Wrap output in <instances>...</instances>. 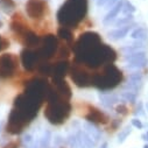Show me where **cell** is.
Returning <instances> with one entry per match:
<instances>
[{"instance_id":"obj_1","label":"cell","mask_w":148,"mask_h":148,"mask_svg":"<svg viewBox=\"0 0 148 148\" xmlns=\"http://www.w3.org/2000/svg\"><path fill=\"white\" fill-rule=\"evenodd\" d=\"M43 100L36 99L25 92L20 93L14 99V105L8 116L6 131L10 134H20L26 126L38 116Z\"/></svg>"},{"instance_id":"obj_2","label":"cell","mask_w":148,"mask_h":148,"mask_svg":"<svg viewBox=\"0 0 148 148\" xmlns=\"http://www.w3.org/2000/svg\"><path fill=\"white\" fill-rule=\"evenodd\" d=\"M71 113V104L68 99L57 93L54 86H49L47 93V106L45 108V117L53 125L63 124Z\"/></svg>"},{"instance_id":"obj_3","label":"cell","mask_w":148,"mask_h":148,"mask_svg":"<svg viewBox=\"0 0 148 148\" xmlns=\"http://www.w3.org/2000/svg\"><path fill=\"white\" fill-rule=\"evenodd\" d=\"M88 0H66L57 12V21L62 27L75 28L86 15Z\"/></svg>"},{"instance_id":"obj_4","label":"cell","mask_w":148,"mask_h":148,"mask_svg":"<svg viewBox=\"0 0 148 148\" xmlns=\"http://www.w3.org/2000/svg\"><path fill=\"white\" fill-rule=\"evenodd\" d=\"M121 79L123 72L114 64H107L101 72L93 73L92 86L97 88L100 91L112 90L119 85Z\"/></svg>"},{"instance_id":"obj_5","label":"cell","mask_w":148,"mask_h":148,"mask_svg":"<svg viewBox=\"0 0 148 148\" xmlns=\"http://www.w3.org/2000/svg\"><path fill=\"white\" fill-rule=\"evenodd\" d=\"M101 43H103L101 38L99 36L98 33H96V32H85V33H83L78 38V40L72 46V49H73V51H75V57L81 56V55L97 48Z\"/></svg>"},{"instance_id":"obj_6","label":"cell","mask_w":148,"mask_h":148,"mask_svg":"<svg viewBox=\"0 0 148 148\" xmlns=\"http://www.w3.org/2000/svg\"><path fill=\"white\" fill-rule=\"evenodd\" d=\"M71 79L78 88H89L92 86V78H93V73L88 72L83 64H79L75 62V64L72 65L71 71Z\"/></svg>"},{"instance_id":"obj_7","label":"cell","mask_w":148,"mask_h":148,"mask_svg":"<svg viewBox=\"0 0 148 148\" xmlns=\"http://www.w3.org/2000/svg\"><path fill=\"white\" fill-rule=\"evenodd\" d=\"M19 68L18 57L14 54H4L0 56V79L10 78L15 75Z\"/></svg>"},{"instance_id":"obj_8","label":"cell","mask_w":148,"mask_h":148,"mask_svg":"<svg viewBox=\"0 0 148 148\" xmlns=\"http://www.w3.org/2000/svg\"><path fill=\"white\" fill-rule=\"evenodd\" d=\"M58 48V41L56 39V36L53 34H48L41 40L40 48L38 49V53L41 57V61H48L51 58Z\"/></svg>"},{"instance_id":"obj_9","label":"cell","mask_w":148,"mask_h":148,"mask_svg":"<svg viewBox=\"0 0 148 148\" xmlns=\"http://www.w3.org/2000/svg\"><path fill=\"white\" fill-rule=\"evenodd\" d=\"M21 62H22V65L23 68L27 70V71H33L35 70V68L40 65L41 63V57L38 53V50H33V49H29V48H25L21 50Z\"/></svg>"},{"instance_id":"obj_10","label":"cell","mask_w":148,"mask_h":148,"mask_svg":"<svg viewBox=\"0 0 148 148\" xmlns=\"http://www.w3.org/2000/svg\"><path fill=\"white\" fill-rule=\"evenodd\" d=\"M47 11V3L45 0H28L26 3V12L32 19H41Z\"/></svg>"},{"instance_id":"obj_11","label":"cell","mask_w":148,"mask_h":148,"mask_svg":"<svg viewBox=\"0 0 148 148\" xmlns=\"http://www.w3.org/2000/svg\"><path fill=\"white\" fill-rule=\"evenodd\" d=\"M11 29L16 35V39H19L20 36H22L29 28H28V25L25 22V20L22 19V16L20 14H14L13 19L11 21Z\"/></svg>"},{"instance_id":"obj_12","label":"cell","mask_w":148,"mask_h":148,"mask_svg":"<svg viewBox=\"0 0 148 148\" xmlns=\"http://www.w3.org/2000/svg\"><path fill=\"white\" fill-rule=\"evenodd\" d=\"M18 40H19V42H21L27 48H33V47L41 45V39L30 29H28L22 36H20Z\"/></svg>"},{"instance_id":"obj_13","label":"cell","mask_w":148,"mask_h":148,"mask_svg":"<svg viewBox=\"0 0 148 148\" xmlns=\"http://www.w3.org/2000/svg\"><path fill=\"white\" fill-rule=\"evenodd\" d=\"M85 119L88 121H91V123H97V124H106L108 121V117L101 112V111H99L98 108L96 107H90L89 110V113L85 114Z\"/></svg>"},{"instance_id":"obj_14","label":"cell","mask_w":148,"mask_h":148,"mask_svg":"<svg viewBox=\"0 0 148 148\" xmlns=\"http://www.w3.org/2000/svg\"><path fill=\"white\" fill-rule=\"evenodd\" d=\"M68 71H69V62L68 61L62 60V61L53 64V71H51L53 79H63Z\"/></svg>"},{"instance_id":"obj_15","label":"cell","mask_w":148,"mask_h":148,"mask_svg":"<svg viewBox=\"0 0 148 148\" xmlns=\"http://www.w3.org/2000/svg\"><path fill=\"white\" fill-rule=\"evenodd\" d=\"M53 86L60 96L70 100L71 95H72L71 93V88L69 86V84L64 79H53Z\"/></svg>"},{"instance_id":"obj_16","label":"cell","mask_w":148,"mask_h":148,"mask_svg":"<svg viewBox=\"0 0 148 148\" xmlns=\"http://www.w3.org/2000/svg\"><path fill=\"white\" fill-rule=\"evenodd\" d=\"M134 26H135V23H134V22H132V23H130V25H127V26H125V27L116 28V29H113V30L108 32V34H107V35H108V38H110L111 40H113V41L120 40V39L125 38V36L128 34V32H130Z\"/></svg>"},{"instance_id":"obj_17","label":"cell","mask_w":148,"mask_h":148,"mask_svg":"<svg viewBox=\"0 0 148 148\" xmlns=\"http://www.w3.org/2000/svg\"><path fill=\"white\" fill-rule=\"evenodd\" d=\"M142 81V76L139 72H133L128 78V82L124 85V90H130L133 92H136L139 90V86L141 84Z\"/></svg>"},{"instance_id":"obj_18","label":"cell","mask_w":148,"mask_h":148,"mask_svg":"<svg viewBox=\"0 0 148 148\" xmlns=\"http://www.w3.org/2000/svg\"><path fill=\"white\" fill-rule=\"evenodd\" d=\"M99 101L105 108H112L117 103H119V97L113 93H100Z\"/></svg>"},{"instance_id":"obj_19","label":"cell","mask_w":148,"mask_h":148,"mask_svg":"<svg viewBox=\"0 0 148 148\" xmlns=\"http://www.w3.org/2000/svg\"><path fill=\"white\" fill-rule=\"evenodd\" d=\"M123 5H124V0H120V1H119L116 6H113L112 8L108 11V13L105 15V18H104V20H103L104 25H111V22H112L114 19H117L118 14H119V13L121 12V10H123Z\"/></svg>"},{"instance_id":"obj_20","label":"cell","mask_w":148,"mask_h":148,"mask_svg":"<svg viewBox=\"0 0 148 148\" xmlns=\"http://www.w3.org/2000/svg\"><path fill=\"white\" fill-rule=\"evenodd\" d=\"M76 134H77V138H78L79 148H93L96 146V141H93L84 131L78 130Z\"/></svg>"},{"instance_id":"obj_21","label":"cell","mask_w":148,"mask_h":148,"mask_svg":"<svg viewBox=\"0 0 148 148\" xmlns=\"http://www.w3.org/2000/svg\"><path fill=\"white\" fill-rule=\"evenodd\" d=\"M125 62L127 64H131V63H141V62H148V61L146 57V53L143 50H139V51H134L132 54L125 55Z\"/></svg>"},{"instance_id":"obj_22","label":"cell","mask_w":148,"mask_h":148,"mask_svg":"<svg viewBox=\"0 0 148 148\" xmlns=\"http://www.w3.org/2000/svg\"><path fill=\"white\" fill-rule=\"evenodd\" d=\"M83 131L93 140V141H99V139H100V131L98 130V128H96L93 125H91L90 123H84L83 124Z\"/></svg>"},{"instance_id":"obj_23","label":"cell","mask_w":148,"mask_h":148,"mask_svg":"<svg viewBox=\"0 0 148 148\" xmlns=\"http://www.w3.org/2000/svg\"><path fill=\"white\" fill-rule=\"evenodd\" d=\"M145 47H146L145 41L135 40V42H133L132 45H130V46H126V47L121 48V53H124L125 55H128V54H132V53H134V51L142 50V49H145Z\"/></svg>"},{"instance_id":"obj_24","label":"cell","mask_w":148,"mask_h":148,"mask_svg":"<svg viewBox=\"0 0 148 148\" xmlns=\"http://www.w3.org/2000/svg\"><path fill=\"white\" fill-rule=\"evenodd\" d=\"M57 35L60 36V38L64 41H66L69 45L72 43L73 41V35L71 33V30L69 28H65V27H60L58 30H57Z\"/></svg>"},{"instance_id":"obj_25","label":"cell","mask_w":148,"mask_h":148,"mask_svg":"<svg viewBox=\"0 0 148 148\" xmlns=\"http://www.w3.org/2000/svg\"><path fill=\"white\" fill-rule=\"evenodd\" d=\"M131 38L133 40H139V41H145L147 39V30L142 27H138L135 28L132 33H131Z\"/></svg>"},{"instance_id":"obj_26","label":"cell","mask_w":148,"mask_h":148,"mask_svg":"<svg viewBox=\"0 0 148 148\" xmlns=\"http://www.w3.org/2000/svg\"><path fill=\"white\" fill-rule=\"evenodd\" d=\"M132 22H133V14H128V15H125L124 18H117V20L113 22V25H114V27L120 28V27H125Z\"/></svg>"},{"instance_id":"obj_27","label":"cell","mask_w":148,"mask_h":148,"mask_svg":"<svg viewBox=\"0 0 148 148\" xmlns=\"http://www.w3.org/2000/svg\"><path fill=\"white\" fill-rule=\"evenodd\" d=\"M120 97L123 100H125L127 103H134L136 99V92H133L130 90H123L120 92Z\"/></svg>"},{"instance_id":"obj_28","label":"cell","mask_w":148,"mask_h":148,"mask_svg":"<svg viewBox=\"0 0 148 148\" xmlns=\"http://www.w3.org/2000/svg\"><path fill=\"white\" fill-rule=\"evenodd\" d=\"M39 71L42 73V75L50 76L51 71H53V64H50L48 62H41L39 65Z\"/></svg>"},{"instance_id":"obj_29","label":"cell","mask_w":148,"mask_h":148,"mask_svg":"<svg viewBox=\"0 0 148 148\" xmlns=\"http://www.w3.org/2000/svg\"><path fill=\"white\" fill-rule=\"evenodd\" d=\"M0 8L8 13L11 10L15 8V3L13 0H0Z\"/></svg>"},{"instance_id":"obj_30","label":"cell","mask_w":148,"mask_h":148,"mask_svg":"<svg viewBox=\"0 0 148 148\" xmlns=\"http://www.w3.org/2000/svg\"><path fill=\"white\" fill-rule=\"evenodd\" d=\"M134 12H135V7L130 1H126V0H124V5H123L121 13L124 15H128V14H133Z\"/></svg>"},{"instance_id":"obj_31","label":"cell","mask_w":148,"mask_h":148,"mask_svg":"<svg viewBox=\"0 0 148 148\" xmlns=\"http://www.w3.org/2000/svg\"><path fill=\"white\" fill-rule=\"evenodd\" d=\"M49 142H50V132H46L43 138L40 140V146L42 148H48Z\"/></svg>"},{"instance_id":"obj_32","label":"cell","mask_w":148,"mask_h":148,"mask_svg":"<svg viewBox=\"0 0 148 148\" xmlns=\"http://www.w3.org/2000/svg\"><path fill=\"white\" fill-rule=\"evenodd\" d=\"M131 126H127V127H125L121 132H120V134H119V142H124L125 140H126V138L130 135V133H131Z\"/></svg>"},{"instance_id":"obj_33","label":"cell","mask_w":148,"mask_h":148,"mask_svg":"<svg viewBox=\"0 0 148 148\" xmlns=\"http://www.w3.org/2000/svg\"><path fill=\"white\" fill-rule=\"evenodd\" d=\"M146 64H147V62H141V63H131V64H127V65H126V68H127L128 70L136 71V70H139V69L143 68Z\"/></svg>"},{"instance_id":"obj_34","label":"cell","mask_w":148,"mask_h":148,"mask_svg":"<svg viewBox=\"0 0 148 148\" xmlns=\"http://www.w3.org/2000/svg\"><path fill=\"white\" fill-rule=\"evenodd\" d=\"M57 55H60L62 58H64V57H68V56H69V50H68V48H66L65 46H62V47L60 48V50H58Z\"/></svg>"},{"instance_id":"obj_35","label":"cell","mask_w":148,"mask_h":148,"mask_svg":"<svg viewBox=\"0 0 148 148\" xmlns=\"http://www.w3.org/2000/svg\"><path fill=\"white\" fill-rule=\"evenodd\" d=\"M119 1H120V0H108V1L106 3V5H105L104 7H105L106 10H108V11H110V10L112 8L113 6H116V5H117Z\"/></svg>"},{"instance_id":"obj_36","label":"cell","mask_w":148,"mask_h":148,"mask_svg":"<svg viewBox=\"0 0 148 148\" xmlns=\"http://www.w3.org/2000/svg\"><path fill=\"white\" fill-rule=\"evenodd\" d=\"M116 111H117V113H119V114H126L127 113V107L125 105H118L116 107Z\"/></svg>"},{"instance_id":"obj_37","label":"cell","mask_w":148,"mask_h":148,"mask_svg":"<svg viewBox=\"0 0 148 148\" xmlns=\"http://www.w3.org/2000/svg\"><path fill=\"white\" fill-rule=\"evenodd\" d=\"M10 46V42L6 40V39H3L1 36H0V50H3L5 48H7Z\"/></svg>"},{"instance_id":"obj_38","label":"cell","mask_w":148,"mask_h":148,"mask_svg":"<svg viewBox=\"0 0 148 148\" xmlns=\"http://www.w3.org/2000/svg\"><path fill=\"white\" fill-rule=\"evenodd\" d=\"M132 125L134 126V127H136V128H142L143 127V125H142V123H141V120H139L138 118H134V119H132Z\"/></svg>"},{"instance_id":"obj_39","label":"cell","mask_w":148,"mask_h":148,"mask_svg":"<svg viewBox=\"0 0 148 148\" xmlns=\"http://www.w3.org/2000/svg\"><path fill=\"white\" fill-rule=\"evenodd\" d=\"M19 141H12V142H8L7 145H5L3 148H19Z\"/></svg>"},{"instance_id":"obj_40","label":"cell","mask_w":148,"mask_h":148,"mask_svg":"<svg viewBox=\"0 0 148 148\" xmlns=\"http://www.w3.org/2000/svg\"><path fill=\"white\" fill-rule=\"evenodd\" d=\"M95 1H96L97 7H101V6H105L106 5V3L108 1V0H95Z\"/></svg>"},{"instance_id":"obj_41","label":"cell","mask_w":148,"mask_h":148,"mask_svg":"<svg viewBox=\"0 0 148 148\" xmlns=\"http://www.w3.org/2000/svg\"><path fill=\"white\" fill-rule=\"evenodd\" d=\"M25 142H26L27 145H30V143L33 142V136H32L30 134L26 135V136H25Z\"/></svg>"},{"instance_id":"obj_42","label":"cell","mask_w":148,"mask_h":148,"mask_svg":"<svg viewBox=\"0 0 148 148\" xmlns=\"http://www.w3.org/2000/svg\"><path fill=\"white\" fill-rule=\"evenodd\" d=\"M136 114H145V112H143V107H142V104H141V103H139L138 111H136Z\"/></svg>"},{"instance_id":"obj_43","label":"cell","mask_w":148,"mask_h":148,"mask_svg":"<svg viewBox=\"0 0 148 148\" xmlns=\"http://www.w3.org/2000/svg\"><path fill=\"white\" fill-rule=\"evenodd\" d=\"M99 148H107V142H104Z\"/></svg>"},{"instance_id":"obj_44","label":"cell","mask_w":148,"mask_h":148,"mask_svg":"<svg viewBox=\"0 0 148 148\" xmlns=\"http://www.w3.org/2000/svg\"><path fill=\"white\" fill-rule=\"evenodd\" d=\"M145 106H146V111L148 112V103H146V105H145Z\"/></svg>"},{"instance_id":"obj_45","label":"cell","mask_w":148,"mask_h":148,"mask_svg":"<svg viewBox=\"0 0 148 148\" xmlns=\"http://www.w3.org/2000/svg\"><path fill=\"white\" fill-rule=\"evenodd\" d=\"M146 140H148V132L146 133Z\"/></svg>"},{"instance_id":"obj_46","label":"cell","mask_w":148,"mask_h":148,"mask_svg":"<svg viewBox=\"0 0 148 148\" xmlns=\"http://www.w3.org/2000/svg\"><path fill=\"white\" fill-rule=\"evenodd\" d=\"M143 148H148V145H146V146H145V147H143Z\"/></svg>"},{"instance_id":"obj_47","label":"cell","mask_w":148,"mask_h":148,"mask_svg":"<svg viewBox=\"0 0 148 148\" xmlns=\"http://www.w3.org/2000/svg\"><path fill=\"white\" fill-rule=\"evenodd\" d=\"M0 128H1V123H0Z\"/></svg>"},{"instance_id":"obj_48","label":"cell","mask_w":148,"mask_h":148,"mask_svg":"<svg viewBox=\"0 0 148 148\" xmlns=\"http://www.w3.org/2000/svg\"><path fill=\"white\" fill-rule=\"evenodd\" d=\"M48 148H49V147H48Z\"/></svg>"}]
</instances>
